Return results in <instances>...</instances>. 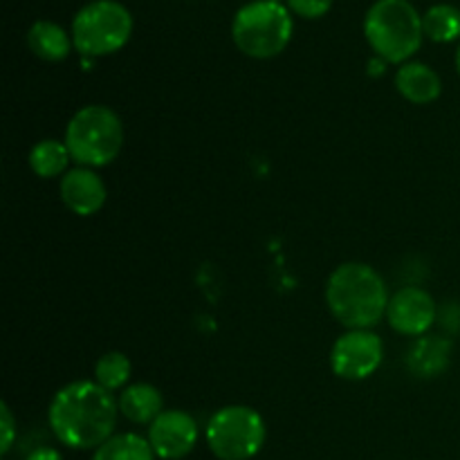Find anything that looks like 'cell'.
<instances>
[{
    "label": "cell",
    "mask_w": 460,
    "mask_h": 460,
    "mask_svg": "<svg viewBox=\"0 0 460 460\" xmlns=\"http://www.w3.org/2000/svg\"><path fill=\"white\" fill-rule=\"evenodd\" d=\"M119 404L97 382H72L49 404V427L66 447L97 449L112 438Z\"/></svg>",
    "instance_id": "6da1fadb"
},
{
    "label": "cell",
    "mask_w": 460,
    "mask_h": 460,
    "mask_svg": "<svg viewBox=\"0 0 460 460\" xmlns=\"http://www.w3.org/2000/svg\"><path fill=\"white\" fill-rule=\"evenodd\" d=\"M326 304L341 326L368 331L386 314L389 292L371 265L344 263L328 279Z\"/></svg>",
    "instance_id": "7a4b0ae2"
},
{
    "label": "cell",
    "mask_w": 460,
    "mask_h": 460,
    "mask_svg": "<svg viewBox=\"0 0 460 460\" xmlns=\"http://www.w3.org/2000/svg\"><path fill=\"white\" fill-rule=\"evenodd\" d=\"M364 34L382 61L402 63L418 52L425 31L409 0H377L364 18Z\"/></svg>",
    "instance_id": "3957f363"
},
{
    "label": "cell",
    "mask_w": 460,
    "mask_h": 460,
    "mask_svg": "<svg viewBox=\"0 0 460 460\" xmlns=\"http://www.w3.org/2000/svg\"><path fill=\"white\" fill-rule=\"evenodd\" d=\"M66 146L79 166L97 169L119 155L124 144V126L108 106H85L76 112L66 128Z\"/></svg>",
    "instance_id": "277c9868"
},
{
    "label": "cell",
    "mask_w": 460,
    "mask_h": 460,
    "mask_svg": "<svg viewBox=\"0 0 460 460\" xmlns=\"http://www.w3.org/2000/svg\"><path fill=\"white\" fill-rule=\"evenodd\" d=\"M232 36L236 48L252 58H272L292 39V18L277 0H254L234 16Z\"/></svg>",
    "instance_id": "5b68a950"
},
{
    "label": "cell",
    "mask_w": 460,
    "mask_h": 460,
    "mask_svg": "<svg viewBox=\"0 0 460 460\" xmlns=\"http://www.w3.org/2000/svg\"><path fill=\"white\" fill-rule=\"evenodd\" d=\"M133 31V16L115 0H93L72 21V43L84 57H103L124 48Z\"/></svg>",
    "instance_id": "8992f818"
},
{
    "label": "cell",
    "mask_w": 460,
    "mask_h": 460,
    "mask_svg": "<svg viewBox=\"0 0 460 460\" xmlns=\"http://www.w3.org/2000/svg\"><path fill=\"white\" fill-rule=\"evenodd\" d=\"M265 443V422L252 407H225L207 425V445L220 460H250Z\"/></svg>",
    "instance_id": "52a82bcc"
},
{
    "label": "cell",
    "mask_w": 460,
    "mask_h": 460,
    "mask_svg": "<svg viewBox=\"0 0 460 460\" xmlns=\"http://www.w3.org/2000/svg\"><path fill=\"white\" fill-rule=\"evenodd\" d=\"M382 341L371 331H349L335 341L331 367L344 380H364L382 364Z\"/></svg>",
    "instance_id": "ba28073f"
},
{
    "label": "cell",
    "mask_w": 460,
    "mask_h": 460,
    "mask_svg": "<svg viewBox=\"0 0 460 460\" xmlns=\"http://www.w3.org/2000/svg\"><path fill=\"white\" fill-rule=\"evenodd\" d=\"M148 443H151L155 456L162 460H180L189 456L198 443L196 420L180 409L162 411L155 422H151Z\"/></svg>",
    "instance_id": "9c48e42d"
},
{
    "label": "cell",
    "mask_w": 460,
    "mask_h": 460,
    "mask_svg": "<svg viewBox=\"0 0 460 460\" xmlns=\"http://www.w3.org/2000/svg\"><path fill=\"white\" fill-rule=\"evenodd\" d=\"M386 317H389L391 328L398 331L400 335H425L431 323L436 322L434 296L422 288H402L389 299Z\"/></svg>",
    "instance_id": "30bf717a"
},
{
    "label": "cell",
    "mask_w": 460,
    "mask_h": 460,
    "mask_svg": "<svg viewBox=\"0 0 460 460\" xmlns=\"http://www.w3.org/2000/svg\"><path fill=\"white\" fill-rule=\"evenodd\" d=\"M106 184L88 166L67 171L61 180V198L67 209L76 216H93L106 205Z\"/></svg>",
    "instance_id": "8fae6325"
},
{
    "label": "cell",
    "mask_w": 460,
    "mask_h": 460,
    "mask_svg": "<svg viewBox=\"0 0 460 460\" xmlns=\"http://www.w3.org/2000/svg\"><path fill=\"white\" fill-rule=\"evenodd\" d=\"M395 88L407 102L425 106V103L436 102L443 93V84L436 70H431L425 63H404L395 75Z\"/></svg>",
    "instance_id": "7c38bea8"
},
{
    "label": "cell",
    "mask_w": 460,
    "mask_h": 460,
    "mask_svg": "<svg viewBox=\"0 0 460 460\" xmlns=\"http://www.w3.org/2000/svg\"><path fill=\"white\" fill-rule=\"evenodd\" d=\"M452 359V341L445 337H420L407 353L409 371L418 377H438Z\"/></svg>",
    "instance_id": "4fadbf2b"
},
{
    "label": "cell",
    "mask_w": 460,
    "mask_h": 460,
    "mask_svg": "<svg viewBox=\"0 0 460 460\" xmlns=\"http://www.w3.org/2000/svg\"><path fill=\"white\" fill-rule=\"evenodd\" d=\"M119 411L135 425H148L155 422L162 413V394L153 385H133L121 391Z\"/></svg>",
    "instance_id": "5bb4252c"
},
{
    "label": "cell",
    "mask_w": 460,
    "mask_h": 460,
    "mask_svg": "<svg viewBox=\"0 0 460 460\" xmlns=\"http://www.w3.org/2000/svg\"><path fill=\"white\" fill-rule=\"evenodd\" d=\"M27 43H30L31 52L43 61H63L75 45L66 30L52 21L34 22L27 34Z\"/></svg>",
    "instance_id": "9a60e30c"
},
{
    "label": "cell",
    "mask_w": 460,
    "mask_h": 460,
    "mask_svg": "<svg viewBox=\"0 0 460 460\" xmlns=\"http://www.w3.org/2000/svg\"><path fill=\"white\" fill-rule=\"evenodd\" d=\"M93 460H155V452L144 436L119 434L94 449Z\"/></svg>",
    "instance_id": "2e32d148"
},
{
    "label": "cell",
    "mask_w": 460,
    "mask_h": 460,
    "mask_svg": "<svg viewBox=\"0 0 460 460\" xmlns=\"http://www.w3.org/2000/svg\"><path fill=\"white\" fill-rule=\"evenodd\" d=\"M70 160L66 142L57 139H43L30 151V166L39 178H57L67 169Z\"/></svg>",
    "instance_id": "e0dca14e"
},
{
    "label": "cell",
    "mask_w": 460,
    "mask_h": 460,
    "mask_svg": "<svg viewBox=\"0 0 460 460\" xmlns=\"http://www.w3.org/2000/svg\"><path fill=\"white\" fill-rule=\"evenodd\" d=\"M422 31L436 43H452L460 39V9L454 4H434L422 16Z\"/></svg>",
    "instance_id": "ac0fdd59"
},
{
    "label": "cell",
    "mask_w": 460,
    "mask_h": 460,
    "mask_svg": "<svg viewBox=\"0 0 460 460\" xmlns=\"http://www.w3.org/2000/svg\"><path fill=\"white\" fill-rule=\"evenodd\" d=\"M94 377H97V385L103 386L106 391L121 389L130 377L128 358L121 353L102 355L97 367H94Z\"/></svg>",
    "instance_id": "d6986e66"
},
{
    "label": "cell",
    "mask_w": 460,
    "mask_h": 460,
    "mask_svg": "<svg viewBox=\"0 0 460 460\" xmlns=\"http://www.w3.org/2000/svg\"><path fill=\"white\" fill-rule=\"evenodd\" d=\"M290 9L304 18H319L331 9L332 0H288Z\"/></svg>",
    "instance_id": "ffe728a7"
},
{
    "label": "cell",
    "mask_w": 460,
    "mask_h": 460,
    "mask_svg": "<svg viewBox=\"0 0 460 460\" xmlns=\"http://www.w3.org/2000/svg\"><path fill=\"white\" fill-rule=\"evenodd\" d=\"M0 429H3V438H0V452L7 454L13 445V436H16V422H13L12 411L7 404H0Z\"/></svg>",
    "instance_id": "44dd1931"
},
{
    "label": "cell",
    "mask_w": 460,
    "mask_h": 460,
    "mask_svg": "<svg viewBox=\"0 0 460 460\" xmlns=\"http://www.w3.org/2000/svg\"><path fill=\"white\" fill-rule=\"evenodd\" d=\"M27 460H63V456L57 452V449L40 447L36 449V452H31L30 456H27Z\"/></svg>",
    "instance_id": "7402d4cb"
},
{
    "label": "cell",
    "mask_w": 460,
    "mask_h": 460,
    "mask_svg": "<svg viewBox=\"0 0 460 460\" xmlns=\"http://www.w3.org/2000/svg\"><path fill=\"white\" fill-rule=\"evenodd\" d=\"M456 70H458V75H460V45H458V52H456Z\"/></svg>",
    "instance_id": "603a6c76"
}]
</instances>
